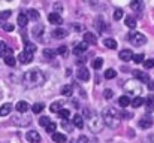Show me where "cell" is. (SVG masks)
I'll return each instance as SVG.
<instances>
[{
    "label": "cell",
    "mask_w": 154,
    "mask_h": 143,
    "mask_svg": "<svg viewBox=\"0 0 154 143\" xmlns=\"http://www.w3.org/2000/svg\"><path fill=\"white\" fill-rule=\"evenodd\" d=\"M130 103H132L133 107H141V106L144 104V98H142V97H135Z\"/></svg>",
    "instance_id": "obj_30"
},
{
    "label": "cell",
    "mask_w": 154,
    "mask_h": 143,
    "mask_svg": "<svg viewBox=\"0 0 154 143\" xmlns=\"http://www.w3.org/2000/svg\"><path fill=\"white\" fill-rule=\"evenodd\" d=\"M142 143H154V136H153V134L147 136V137L144 139V142H142Z\"/></svg>",
    "instance_id": "obj_48"
},
{
    "label": "cell",
    "mask_w": 154,
    "mask_h": 143,
    "mask_svg": "<svg viewBox=\"0 0 154 143\" xmlns=\"http://www.w3.org/2000/svg\"><path fill=\"white\" fill-rule=\"evenodd\" d=\"M130 7L133 10H136V12H141L144 9V3L139 1V0H133V1H130Z\"/></svg>",
    "instance_id": "obj_22"
},
{
    "label": "cell",
    "mask_w": 154,
    "mask_h": 143,
    "mask_svg": "<svg viewBox=\"0 0 154 143\" xmlns=\"http://www.w3.org/2000/svg\"><path fill=\"white\" fill-rule=\"evenodd\" d=\"M50 122H51V121H50V118H48V116H42V118L39 119V124H41L42 127H47Z\"/></svg>",
    "instance_id": "obj_42"
},
{
    "label": "cell",
    "mask_w": 154,
    "mask_h": 143,
    "mask_svg": "<svg viewBox=\"0 0 154 143\" xmlns=\"http://www.w3.org/2000/svg\"><path fill=\"white\" fill-rule=\"evenodd\" d=\"M11 16V10H3L0 12V19H8Z\"/></svg>",
    "instance_id": "obj_46"
},
{
    "label": "cell",
    "mask_w": 154,
    "mask_h": 143,
    "mask_svg": "<svg viewBox=\"0 0 154 143\" xmlns=\"http://www.w3.org/2000/svg\"><path fill=\"white\" fill-rule=\"evenodd\" d=\"M72 122H73V125H75L76 128H82V127H84V118H82L81 115H75L73 119H72Z\"/></svg>",
    "instance_id": "obj_19"
},
{
    "label": "cell",
    "mask_w": 154,
    "mask_h": 143,
    "mask_svg": "<svg viewBox=\"0 0 154 143\" xmlns=\"http://www.w3.org/2000/svg\"><path fill=\"white\" fill-rule=\"evenodd\" d=\"M118 104H120L121 107H127V106L130 104V98H129L127 95H121V97L118 98Z\"/></svg>",
    "instance_id": "obj_24"
},
{
    "label": "cell",
    "mask_w": 154,
    "mask_h": 143,
    "mask_svg": "<svg viewBox=\"0 0 154 143\" xmlns=\"http://www.w3.org/2000/svg\"><path fill=\"white\" fill-rule=\"evenodd\" d=\"M103 95H105V98H106V100H111V98H112V95H114V93H112L111 90H105V91H103Z\"/></svg>",
    "instance_id": "obj_47"
},
{
    "label": "cell",
    "mask_w": 154,
    "mask_h": 143,
    "mask_svg": "<svg viewBox=\"0 0 154 143\" xmlns=\"http://www.w3.org/2000/svg\"><path fill=\"white\" fill-rule=\"evenodd\" d=\"M151 125H153V119H150V118L139 119V128H142V130H148Z\"/></svg>",
    "instance_id": "obj_16"
},
{
    "label": "cell",
    "mask_w": 154,
    "mask_h": 143,
    "mask_svg": "<svg viewBox=\"0 0 154 143\" xmlns=\"http://www.w3.org/2000/svg\"><path fill=\"white\" fill-rule=\"evenodd\" d=\"M60 106H61V103H60V101H55V103L51 104L50 110H51V112H58V110H60Z\"/></svg>",
    "instance_id": "obj_43"
},
{
    "label": "cell",
    "mask_w": 154,
    "mask_h": 143,
    "mask_svg": "<svg viewBox=\"0 0 154 143\" xmlns=\"http://www.w3.org/2000/svg\"><path fill=\"white\" fill-rule=\"evenodd\" d=\"M127 39H129V42H130L132 45H135V46H142V45L147 43V37H145L142 33H138V31H132V33L127 36Z\"/></svg>",
    "instance_id": "obj_5"
},
{
    "label": "cell",
    "mask_w": 154,
    "mask_h": 143,
    "mask_svg": "<svg viewBox=\"0 0 154 143\" xmlns=\"http://www.w3.org/2000/svg\"><path fill=\"white\" fill-rule=\"evenodd\" d=\"M126 25L129 28H135L136 27V19L133 16H126Z\"/></svg>",
    "instance_id": "obj_29"
},
{
    "label": "cell",
    "mask_w": 154,
    "mask_h": 143,
    "mask_svg": "<svg viewBox=\"0 0 154 143\" xmlns=\"http://www.w3.org/2000/svg\"><path fill=\"white\" fill-rule=\"evenodd\" d=\"M48 19H50L51 24H57V25H60V24L63 22V18H61L58 13H55V12H52V13L48 15Z\"/></svg>",
    "instance_id": "obj_14"
},
{
    "label": "cell",
    "mask_w": 154,
    "mask_h": 143,
    "mask_svg": "<svg viewBox=\"0 0 154 143\" xmlns=\"http://www.w3.org/2000/svg\"><path fill=\"white\" fill-rule=\"evenodd\" d=\"M3 30L5 31H12L14 30V25L12 24H3Z\"/></svg>",
    "instance_id": "obj_50"
},
{
    "label": "cell",
    "mask_w": 154,
    "mask_h": 143,
    "mask_svg": "<svg viewBox=\"0 0 154 143\" xmlns=\"http://www.w3.org/2000/svg\"><path fill=\"white\" fill-rule=\"evenodd\" d=\"M88 127H90V130H91L93 133L102 131L103 121H102V118H100V115H97V113L93 112V113L90 115V118H88Z\"/></svg>",
    "instance_id": "obj_4"
},
{
    "label": "cell",
    "mask_w": 154,
    "mask_h": 143,
    "mask_svg": "<svg viewBox=\"0 0 154 143\" xmlns=\"http://www.w3.org/2000/svg\"><path fill=\"white\" fill-rule=\"evenodd\" d=\"M45 73L39 69H32V70H27L24 75H23V84L27 87V88H38L41 87L44 82H45Z\"/></svg>",
    "instance_id": "obj_1"
},
{
    "label": "cell",
    "mask_w": 154,
    "mask_h": 143,
    "mask_svg": "<svg viewBox=\"0 0 154 143\" xmlns=\"http://www.w3.org/2000/svg\"><path fill=\"white\" fill-rule=\"evenodd\" d=\"M15 109H17L20 113H26V112L30 109V104H29L27 101H18L17 106H15Z\"/></svg>",
    "instance_id": "obj_11"
},
{
    "label": "cell",
    "mask_w": 154,
    "mask_h": 143,
    "mask_svg": "<svg viewBox=\"0 0 154 143\" xmlns=\"http://www.w3.org/2000/svg\"><path fill=\"white\" fill-rule=\"evenodd\" d=\"M27 18L29 19H33V21H36V19H39V13H38V10H35V9H30V10H27Z\"/></svg>",
    "instance_id": "obj_25"
},
{
    "label": "cell",
    "mask_w": 154,
    "mask_h": 143,
    "mask_svg": "<svg viewBox=\"0 0 154 143\" xmlns=\"http://www.w3.org/2000/svg\"><path fill=\"white\" fill-rule=\"evenodd\" d=\"M102 66H103V60L102 58H96V60L93 61V67H94L96 70H99Z\"/></svg>",
    "instance_id": "obj_38"
},
{
    "label": "cell",
    "mask_w": 154,
    "mask_h": 143,
    "mask_svg": "<svg viewBox=\"0 0 154 143\" xmlns=\"http://www.w3.org/2000/svg\"><path fill=\"white\" fill-rule=\"evenodd\" d=\"M124 91L129 95H135V97H141L142 94V84L136 79H132V81H127L124 84Z\"/></svg>",
    "instance_id": "obj_3"
},
{
    "label": "cell",
    "mask_w": 154,
    "mask_h": 143,
    "mask_svg": "<svg viewBox=\"0 0 154 143\" xmlns=\"http://www.w3.org/2000/svg\"><path fill=\"white\" fill-rule=\"evenodd\" d=\"M35 51H36V46H35L33 43H26L24 52H27V54H35Z\"/></svg>",
    "instance_id": "obj_37"
},
{
    "label": "cell",
    "mask_w": 154,
    "mask_h": 143,
    "mask_svg": "<svg viewBox=\"0 0 154 143\" xmlns=\"http://www.w3.org/2000/svg\"><path fill=\"white\" fill-rule=\"evenodd\" d=\"M76 143H88V137H85V136H79L78 140H76Z\"/></svg>",
    "instance_id": "obj_49"
},
{
    "label": "cell",
    "mask_w": 154,
    "mask_h": 143,
    "mask_svg": "<svg viewBox=\"0 0 154 143\" xmlns=\"http://www.w3.org/2000/svg\"><path fill=\"white\" fill-rule=\"evenodd\" d=\"M20 63H23V64H29V63H32L33 61V54H27V52H21L20 54Z\"/></svg>",
    "instance_id": "obj_10"
},
{
    "label": "cell",
    "mask_w": 154,
    "mask_h": 143,
    "mask_svg": "<svg viewBox=\"0 0 154 143\" xmlns=\"http://www.w3.org/2000/svg\"><path fill=\"white\" fill-rule=\"evenodd\" d=\"M132 60H133L135 63H138V64H139V63H142V61H144V54H136V55H133V58H132Z\"/></svg>",
    "instance_id": "obj_41"
},
{
    "label": "cell",
    "mask_w": 154,
    "mask_h": 143,
    "mask_svg": "<svg viewBox=\"0 0 154 143\" xmlns=\"http://www.w3.org/2000/svg\"><path fill=\"white\" fill-rule=\"evenodd\" d=\"M72 27H73V30H76V31H81V30H82V25H78V24H73Z\"/></svg>",
    "instance_id": "obj_52"
},
{
    "label": "cell",
    "mask_w": 154,
    "mask_h": 143,
    "mask_svg": "<svg viewBox=\"0 0 154 143\" xmlns=\"http://www.w3.org/2000/svg\"><path fill=\"white\" fill-rule=\"evenodd\" d=\"M51 139L55 143H64L66 140H67V137H66L64 134H61V133H54V134L51 136Z\"/></svg>",
    "instance_id": "obj_21"
},
{
    "label": "cell",
    "mask_w": 154,
    "mask_h": 143,
    "mask_svg": "<svg viewBox=\"0 0 154 143\" xmlns=\"http://www.w3.org/2000/svg\"><path fill=\"white\" fill-rule=\"evenodd\" d=\"M135 76H136V81H139L141 84H150V82H151V79H150V76H148L147 72H139V70H136V72H135Z\"/></svg>",
    "instance_id": "obj_6"
},
{
    "label": "cell",
    "mask_w": 154,
    "mask_h": 143,
    "mask_svg": "<svg viewBox=\"0 0 154 143\" xmlns=\"http://www.w3.org/2000/svg\"><path fill=\"white\" fill-rule=\"evenodd\" d=\"M5 63H6V66H11V67H14L15 66V58L12 57V55H8V57H5Z\"/></svg>",
    "instance_id": "obj_35"
},
{
    "label": "cell",
    "mask_w": 154,
    "mask_h": 143,
    "mask_svg": "<svg viewBox=\"0 0 154 143\" xmlns=\"http://www.w3.org/2000/svg\"><path fill=\"white\" fill-rule=\"evenodd\" d=\"M102 121L103 124H106L109 128H118L120 127V113L115 109H105L102 113Z\"/></svg>",
    "instance_id": "obj_2"
},
{
    "label": "cell",
    "mask_w": 154,
    "mask_h": 143,
    "mask_svg": "<svg viewBox=\"0 0 154 143\" xmlns=\"http://www.w3.org/2000/svg\"><path fill=\"white\" fill-rule=\"evenodd\" d=\"M144 103L147 104V112H153V106H154V103H153V100H151V97H148V98H145L144 100Z\"/></svg>",
    "instance_id": "obj_34"
},
{
    "label": "cell",
    "mask_w": 154,
    "mask_h": 143,
    "mask_svg": "<svg viewBox=\"0 0 154 143\" xmlns=\"http://www.w3.org/2000/svg\"><path fill=\"white\" fill-rule=\"evenodd\" d=\"M133 58V52L130 49H123L120 51V60L121 61H130Z\"/></svg>",
    "instance_id": "obj_9"
},
{
    "label": "cell",
    "mask_w": 154,
    "mask_h": 143,
    "mask_svg": "<svg viewBox=\"0 0 154 143\" xmlns=\"http://www.w3.org/2000/svg\"><path fill=\"white\" fill-rule=\"evenodd\" d=\"M123 116H124V118H132V113H127V112H123Z\"/></svg>",
    "instance_id": "obj_53"
},
{
    "label": "cell",
    "mask_w": 154,
    "mask_h": 143,
    "mask_svg": "<svg viewBox=\"0 0 154 143\" xmlns=\"http://www.w3.org/2000/svg\"><path fill=\"white\" fill-rule=\"evenodd\" d=\"M103 45L106 48H109V49H115L117 48V42L114 39H105L103 40Z\"/></svg>",
    "instance_id": "obj_28"
},
{
    "label": "cell",
    "mask_w": 154,
    "mask_h": 143,
    "mask_svg": "<svg viewBox=\"0 0 154 143\" xmlns=\"http://www.w3.org/2000/svg\"><path fill=\"white\" fill-rule=\"evenodd\" d=\"M144 67H145V69H153V67H154V60H153V58L145 60V61H144Z\"/></svg>",
    "instance_id": "obj_44"
},
{
    "label": "cell",
    "mask_w": 154,
    "mask_h": 143,
    "mask_svg": "<svg viewBox=\"0 0 154 143\" xmlns=\"http://www.w3.org/2000/svg\"><path fill=\"white\" fill-rule=\"evenodd\" d=\"M94 22H96L94 25H96V28H97V31H99V33H103V31L106 30V25H105L106 22H105V19H103L102 16H97Z\"/></svg>",
    "instance_id": "obj_12"
},
{
    "label": "cell",
    "mask_w": 154,
    "mask_h": 143,
    "mask_svg": "<svg viewBox=\"0 0 154 143\" xmlns=\"http://www.w3.org/2000/svg\"><path fill=\"white\" fill-rule=\"evenodd\" d=\"M32 33H33L35 36L41 37V36H42V33H44V25H35V27L32 28Z\"/></svg>",
    "instance_id": "obj_27"
},
{
    "label": "cell",
    "mask_w": 154,
    "mask_h": 143,
    "mask_svg": "<svg viewBox=\"0 0 154 143\" xmlns=\"http://www.w3.org/2000/svg\"><path fill=\"white\" fill-rule=\"evenodd\" d=\"M52 36H54L55 39H64V37L67 36V31H66L64 28H55V30L52 31Z\"/></svg>",
    "instance_id": "obj_17"
},
{
    "label": "cell",
    "mask_w": 154,
    "mask_h": 143,
    "mask_svg": "<svg viewBox=\"0 0 154 143\" xmlns=\"http://www.w3.org/2000/svg\"><path fill=\"white\" fill-rule=\"evenodd\" d=\"M26 137H27V140L30 143H41V136H39V133L38 131H29L27 134H26Z\"/></svg>",
    "instance_id": "obj_7"
},
{
    "label": "cell",
    "mask_w": 154,
    "mask_h": 143,
    "mask_svg": "<svg viewBox=\"0 0 154 143\" xmlns=\"http://www.w3.org/2000/svg\"><path fill=\"white\" fill-rule=\"evenodd\" d=\"M18 24H20L21 27H26V25L29 24V18H27L26 13H20V15H18Z\"/></svg>",
    "instance_id": "obj_23"
},
{
    "label": "cell",
    "mask_w": 154,
    "mask_h": 143,
    "mask_svg": "<svg viewBox=\"0 0 154 143\" xmlns=\"http://www.w3.org/2000/svg\"><path fill=\"white\" fill-rule=\"evenodd\" d=\"M73 93V88L70 87V85H64L63 88H61V95H64V97H70Z\"/></svg>",
    "instance_id": "obj_26"
},
{
    "label": "cell",
    "mask_w": 154,
    "mask_h": 143,
    "mask_svg": "<svg viewBox=\"0 0 154 143\" xmlns=\"http://www.w3.org/2000/svg\"><path fill=\"white\" fill-rule=\"evenodd\" d=\"M54 10H57L55 13L60 15V12H61V4H60V3H54Z\"/></svg>",
    "instance_id": "obj_51"
},
{
    "label": "cell",
    "mask_w": 154,
    "mask_h": 143,
    "mask_svg": "<svg viewBox=\"0 0 154 143\" xmlns=\"http://www.w3.org/2000/svg\"><path fill=\"white\" fill-rule=\"evenodd\" d=\"M57 54H60V55H67V46H64V45L58 46V49H57Z\"/></svg>",
    "instance_id": "obj_45"
},
{
    "label": "cell",
    "mask_w": 154,
    "mask_h": 143,
    "mask_svg": "<svg viewBox=\"0 0 154 143\" xmlns=\"http://www.w3.org/2000/svg\"><path fill=\"white\" fill-rule=\"evenodd\" d=\"M78 79H81V81H88V79H90V72H88L85 67H81V69L78 70Z\"/></svg>",
    "instance_id": "obj_15"
},
{
    "label": "cell",
    "mask_w": 154,
    "mask_h": 143,
    "mask_svg": "<svg viewBox=\"0 0 154 143\" xmlns=\"http://www.w3.org/2000/svg\"><path fill=\"white\" fill-rule=\"evenodd\" d=\"M11 110H12V104H11V103L3 104V106L0 107V116H8V115L11 113Z\"/></svg>",
    "instance_id": "obj_20"
},
{
    "label": "cell",
    "mask_w": 154,
    "mask_h": 143,
    "mask_svg": "<svg viewBox=\"0 0 154 143\" xmlns=\"http://www.w3.org/2000/svg\"><path fill=\"white\" fill-rule=\"evenodd\" d=\"M45 128H47V131H48V133L54 134V133H55V128H57V125H55V122H50V124H48Z\"/></svg>",
    "instance_id": "obj_39"
},
{
    "label": "cell",
    "mask_w": 154,
    "mask_h": 143,
    "mask_svg": "<svg viewBox=\"0 0 154 143\" xmlns=\"http://www.w3.org/2000/svg\"><path fill=\"white\" fill-rule=\"evenodd\" d=\"M87 46H88V45H87V43H84V42L76 43V45H75V48H73V54H76V55H78V54L85 52V51H87Z\"/></svg>",
    "instance_id": "obj_18"
},
{
    "label": "cell",
    "mask_w": 154,
    "mask_h": 143,
    "mask_svg": "<svg viewBox=\"0 0 154 143\" xmlns=\"http://www.w3.org/2000/svg\"><path fill=\"white\" fill-rule=\"evenodd\" d=\"M58 116H60L61 119H67V118L70 116L69 109H60V110H58Z\"/></svg>",
    "instance_id": "obj_32"
},
{
    "label": "cell",
    "mask_w": 154,
    "mask_h": 143,
    "mask_svg": "<svg viewBox=\"0 0 154 143\" xmlns=\"http://www.w3.org/2000/svg\"><path fill=\"white\" fill-rule=\"evenodd\" d=\"M44 57L47 60H52L55 57V51L54 49H44Z\"/></svg>",
    "instance_id": "obj_31"
},
{
    "label": "cell",
    "mask_w": 154,
    "mask_h": 143,
    "mask_svg": "<svg viewBox=\"0 0 154 143\" xmlns=\"http://www.w3.org/2000/svg\"><path fill=\"white\" fill-rule=\"evenodd\" d=\"M8 55H12V49L8 48L5 42L0 40V57H8Z\"/></svg>",
    "instance_id": "obj_13"
},
{
    "label": "cell",
    "mask_w": 154,
    "mask_h": 143,
    "mask_svg": "<svg viewBox=\"0 0 154 143\" xmlns=\"http://www.w3.org/2000/svg\"><path fill=\"white\" fill-rule=\"evenodd\" d=\"M121 18H123V10H121V9H115V12H114V19L118 21V19H121Z\"/></svg>",
    "instance_id": "obj_40"
},
{
    "label": "cell",
    "mask_w": 154,
    "mask_h": 143,
    "mask_svg": "<svg viewBox=\"0 0 154 143\" xmlns=\"http://www.w3.org/2000/svg\"><path fill=\"white\" fill-rule=\"evenodd\" d=\"M96 42H97V39H96V36L93 33H90V31H85L84 33V43H87V45H96Z\"/></svg>",
    "instance_id": "obj_8"
},
{
    "label": "cell",
    "mask_w": 154,
    "mask_h": 143,
    "mask_svg": "<svg viewBox=\"0 0 154 143\" xmlns=\"http://www.w3.org/2000/svg\"><path fill=\"white\" fill-rule=\"evenodd\" d=\"M115 75H117V72H115L114 69H108V70L105 72V78H106V79H114Z\"/></svg>",
    "instance_id": "obj_36"
},
{
    "label": "cell",
    "mask_w": 154,
    "mask_h": 143,
    "mask_svg": "<svg viewBox=\"0 0 154 143\" xmlns=\"http://www.w3.org/2000/svg\"><path fill=\"white\" fill-rule=\"evenodd\" d=\"M76 63H78V64H84V63H85V58H79Z\"/></svg>",
    "instance_id": "obj_54"
},
{
    "label": "cell",
    "mask_w": 154,
    "mask_h": 143,
    "mask_svg": "<svg viewBox=\"0 0 154 143\" xmlns=\"http://www.w3.org/2000/svg\"><path fill=\"white\" fill-rule=\"evenodd\" d=\"M32 110H33L35 113H41V112L44 110V104H42V103H35V104L32 106Z\"/></svg>",
    "instance_id": "obj_33"
},
{
    "label": "cell",
    "mask_w": 154,
    "mask_h": 143,
    "mask_svg": "<svg viewBox=\"0 0 154 143\" xmlns=\"http://www.w3.org/2000/svg\"><path fill=\"white\" fill-rule=\"evenodd\" d=\"M148 88H150V90H154V81H153V82H150V84H148Z\"/></svg>",
    "instance_id": "obj_55"
}]
</instances>
